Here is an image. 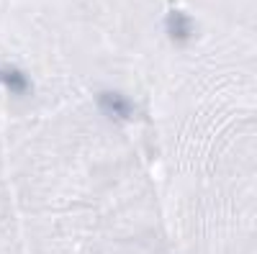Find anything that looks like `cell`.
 <instances>
[{"instance_id":"2","label":"cell","mask_w":257,"mask_h":254,"mask_svg":"<svg viewBox=\"0 0 257 254\" xmlns=\"http://www.w3.org/2000/svg\"><path fill=\"white\" fill-rule=\"evenodd\" d=\"M165 29H167V36L175 41V44H188L193 39V21L180 13V11H170L167 18H165Z\"/></svg>"},{"instance_id":"1","label":"cell","mask_w":257,"mask_h":254,"mask_svg":"<svg viewBox=\"0 0 257 254\" xmlns=\"http://www.w3.org/2000/svg\"><path fill=\"white\" fill-rule=\"evenodd\" d=\"M95 103H98V108L108 116V118H113V121H132L134 118V103L128 100L126 95H121V93H116V90H103V93H98L95 95Z\"/></svg>"},{"instance_id":"3","label":"cell","mask_w":257,"mask_h":254,"mask_svg":"<svg viewBox=\"0 0 257 254\" xmlns=\"http://www.w3.org/2000/svg\"><path fill=\"white\" fill-rule=\"evenodd\" d=\"M0 85H6L8 90H13L18 95H26L31 90V80L16 67H0Z\"/></svg>"}]
</instances>
